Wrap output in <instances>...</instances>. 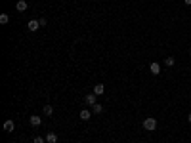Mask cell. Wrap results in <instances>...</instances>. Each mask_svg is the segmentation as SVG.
I'll list each match as a JSON object with an SVG mask.
<instances>
[{
    "label": "cell",
    "mask_w": 191,
    "mask_h": 143,
    "mask_svg": "<svg viewBox=\"0 0 191 143\" xmlns=\"http://www.w3.org/2000/svg\"><path fill=\"white\" fill-rule=\"evenodd\" d=\"M143 128H145L147 132H153L155 128H157V118H143Z\"/></svg>",
    "instance_id": "cell-1"
},
{
    "label": "cell",
    "mask_w": 191,
    "mask_h": 143,
    "mask_svg": "<svg viewBox=\"0 0 191 143\" xmlns=\"http://www.w3.org/2000/svg\"><path fill=\"white\" fill-rule=\"evenodd\" d=\"M15 130V122L12 118H8L6 122H4V132H8V134H12V132Z\"/></svg>",
    "instance_id": "cell-2"
},
{
    "label": "cell",
    "mask_w": 191,
    "mask_h": 143,
    "mask_svg": "<svg viewBox=\"0 0 191 143\" xmlns=\"http://www.w3.org/2000/svg\"><path fill=\"white\" fill-rule=\"evenodd\" d=\"M27 29L31 31V33H34V31H38V29H40V23H38V19H31V21L27 23Z\"/></svg>",
    "instance_id": "cell-3"
},
{
    "label": "cell",
    "mask_w": 191,
    "mask_h": 143,
    "mask_svg": "<svg viewBox=\"0 0 191 143\" xmlns=\"http://www.w3.org/2000/svg\"><path fill=\"white\" fill-rule=\"evenodd\" d=\"M149 71H151V74H161V63H157V61H153L151 65H149Z\"/></svg>",
    "instance_id": "cell-4"
},
{
    "label": "cell",
    "mask_w": 191,
    "mask_h": 143,
    "mask_svg": "<svg viewBox=\"0 0 191 143\" xmlns=\"http://www.w3.org/2000/svg\"><path fill=\"white\" fill-rule=\"evenodd\" d=\"M29 122H31V126H34V128H37V126H40V124H42V118H40L38 115H33V116L29 118Z\"/></svg>",
    "instance_id": "cell-5"
},
{
    "label": "cell",
    "mask_w": 191,
    "mask_h": 143,
    "mask_svg": "<svg viewBox=\"0 0 191 143\" xmlns=\"http://www.w3.org/2000/svg\"><path fill=\"white\" fill-rule=\"evenodd\" d=\"M15 10H17V12H27V0H19V2L15 4Z\"/></svg>",
    "instance_id": "cell-6"
},
{
    "label": "cell",
    "mask_w": 191,
    "mask_h": 143,
    "mask_svg": "<svg viewBox=\"0 0 191 143\" xmlns=\"http://www.w3.org/2000/svg\"><path fill=\"white\" fill-rule=\"evenodd\" d=\"M79 116H80V120H90V118H92V111H88V109H82Z\"/></svg>",
    "instance_id": "cell-7"
},
{
    "label": "cell",
    "mask_w": 191,
    "mask_h": 143,
    "mask_svg": "<svg viewBox=\"0 0 191 143\" xmlns=\"http://www.w3.org/2000/svg\"><path fill=\"white\" fill-rule=\"evenodd\" d=\"M96 98H97V95L94 94V92H92V94H88V95H86V103H88L90 107H92V105H96V103H97Z\"/></svg>",
    "instance_id": "cell-8"
},
{
    "label": "cell",
    "mask_w": 191,
    "mask_h": 143,
    "mask_svg": "<svg viewBox=\"0 0 191 143\" xmlns=\"http://www.w3.org/2000/svg\"><path fill=\"white\" fill-rule=\"evenodd\" d=\"M46 141L48 143H58V134H54V132L46 134Z\"/></svg>",
    "instance_id": "cell-9"
},
{
    "label": "cell",
    "mask_w": 191,
    "mask_h": 143,
    "mask_svg": "<svg viewBox=\"0 0 191 143\" xmlns=\"http://www.w3.org/2000/svg\"><path fill=\"white\" fill-rule=\"evenodd\" d=\"M92 92H94L96 95H103V92H105V88H103V84H96V86H94V90H92Z\"/></svg>",
    "instance_id": "cell-10"
},
{
    "label": "cell",
    "mask_w": 191,
    "mask_h": 143,
    "mask_svg": "<svg viewBox=\"0 0 191 143\" xmlns=\"http://www.w3.org/2000/svg\"><path fill=\"white\" fill-rule=\"evenodd\" d=\"M92 113H94V115H100V113H103V105H101V103L92 105Z\"/></svg>",
    "instance_id": "cell-11"
},
{
    "label": "cell",
    "mask_w": 191,
    "mask_h": 143,
    "mask_svg": "<svg viewBox=\"0 0 191 143\" xmlns=\"http://www.w3.org/2000/svg\"><path fill=\"white\" fill-rule=\"evenodd\" d=\"M42 113H44L46 116H50L52 113H54V107H52V105H44V109H42Z\"/></svg>",
    "instance_id": "cell-12"
},
{
    "label": "cell",
    "mask_w": 191,
    "mask_h": 143,
    "mask_svg": "<svg viewBox=\"0 0 191 143\" xmlns=\"http://www.w3.org/2000/svg\"><path fill=\"white\" fill-rule=\"evenodd\" d=\"M174 63H176L174 57H164V65H166V67H174Z\"/></svg>",
    "instance_id": "cell-13"
},
{
    "label": "cell",
    "mask_w": 191,
    "mask_h": 143,
    "mask_svg": "<svg viewBox=\"0 0 191 143\" xmlns=\"http://www.w3.org/2000/svg\"><path fill=\"white\" fill-rule=\"evenodd\" d=\"M10 21V15L8 13H2V15H0V23H2V25H6Z\"/></svg>",
    "instance_id": "cell-14"
},
{
    "label": "cell",
    "mask_w": 191,
    "mask_h": 143,
    "mask_svg": "<svg viewBox=\"0 0 191 143\" xmlns=\"http://www.w3.org/2000/svg\"><path fill=\"white\" fill-rule=\"evenodd\" d=\"M33 143H46V137H42V136H34Z\"/></svg>",
    "instance_id": "cell-15"
},
{
    "label": "cell",
    "mask_w": 191,
    "mask_h": 143,
    "mask_svg": "<svg viewBox=\"0 0 191 143\" xmlns=\"http://www.w3.org/2000/svg\"><path fill=\"white\" fill-rule=\"evenodd\" d=\"M38 23H40V27H46V25H48V19H46V17H40Z\"/></svg>",
    "instance_id": "cell-16"
},
{
    "label": "cell",
    "mask_w": 191,
    "mask_h": 143,
    "mask_svg": "<svg viewBox=\"0 0 191 143\" xmlns=\"http://www.w3.org/2000/svg\"><path fill=\"white\" fill-rule=\"evenodd\" d=\"M184 2H185V4H187V6H191V0H184Z\"/></svg>",
    "instance_id": "cell-17"
},
{
    "label": "cell",
    "mask_w": 191,
    "mask_h": 143,
    "mask_svg": "<svg viewBox=\"0 0 191 143\" xmlns=\"http://www.w3.org/2000/svg\"><path fill=\"white\" fill-rule=\"evenodd\" d=\"M187 122H191V113H189V115H187Z\"/></svg>",
    "instance_id": "cell-18"
}]
</instances>
